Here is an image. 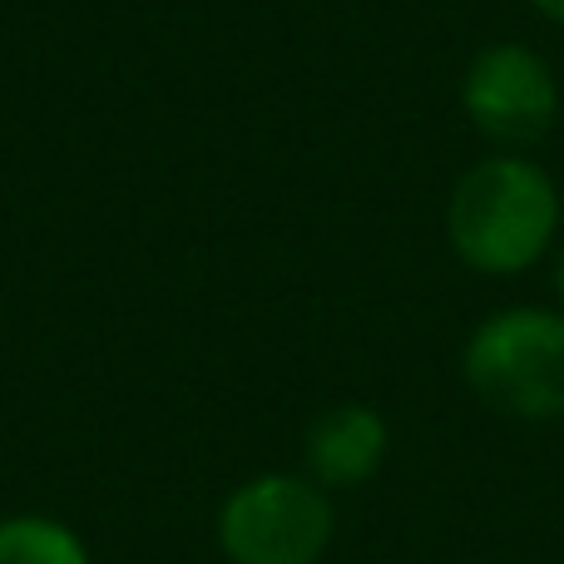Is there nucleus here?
Returning a JSON list of instances; mask_svg holds the SVG:
<instances>
[{"instance_id": "obj_7", "label": "nucleus", "mask_w": 564, "mask_h": 564, "mask_svg": "<svg viewBox=\"0 0 564 564\" xmlns=\"http://www.w3.org/2000/svg\"><path fill=\"white\" fill-rule=\"evenodd\" d=\"M550 292H555V307L564 312V238L555 243V253H550Z\"/></svg>"}, {"instance_id": "obj_8", "label": "nucleus", "mask_w": 564, "mask_h": 564, "mask_svg": "<svg viewBox=\"0 0 564 564\" xmlns=\"http://www.w3.org/2000/svg\"><path fill=\"white\" fill-rule=\"evenodd\" d=\"M530 10H535L545 25H555V30H564V0H530Z\"/></svg>"}, {"instance_id": "obj_2", "label": "nucleus", "mask_w": 564, "mask_h": 564, "mask_svg": "<svg viewBox=\"0 0 564 564\" xmlns=\"http://www.w3.org/2000/svg\"><path fill=\"white\" fill-rule=\"evenodd\" d=\"M460 381L486 411L520 426L564 421V312L555 302H510L460 341Z\"/></svg>"}, {"instance_id": "obj_1", "label": "nucleus", "mask_w": 564, "mask_h": 564, "mask_svg": "<svg viewBox=\"0 0 564 564\" xmlns=\"http://www.w3.org/2000/svg\"><path fill=\"white\" fill-rule=\"evenodd\" d=\"M446 243L480 278H520L550 263L564 234V194L535 154H486L446 194Z\"/></svg>"}, {"instance_id": "obj_3", "label": "nucleus", "mask_w": 564, "mask_h": 564, "mask_svg": "<svg viewBox=\"0 0 564 564\" xmlns=\"http://www.w3.org/2000/svg\"><path fill=\"white\" fill-rule=\"evenodd\" d=\"M337 540V506L302 470H258L214 510V545L228 564H322Z\"/></svg>"}, {"instance_id": "obj_5", "label": "nucleus", "mask_w": 564, "mask_h": 564, "mask_svg": "<svg viewBox=\"0 0 564 564\" xmlns=\"http://www.w3.org/2000/svg\"><path fill=\"white\" fill-rule=\"evenodd\" d=\"M391 456V421L367 401H337L317 411L302 431V476H312L327 496L361 490L381 476Z\"/></svg>"}, {"instance_id": "obj_6", "label": "nucleus", "mask_w": 564, "mask_h": 564, "mask_svg": "<svg viewBox=\"0 0 564 564\" xmlns=\"http://www.w3.org/2000/svg\"><path fill=\"white\" fill-rule=\"evenodd\" d=\"M0 564H95L85 535L45 510L0 516Z\"/></svg>"}, {"instance_id": "obj_4", "label": "nucleus", "mask_w": 564, "mask_h": 564, "mask_svg": "<svg viewBox=\"0 0 564 564\" xmlns=\"http://www.w3.org/2000/svg\"><path fill=\"white\" fill-rule=\"evenodd\" d=\"M560 75L525 40H490L460 69V115L500 154H530L560 129Z\"/></svg>"}]
</instances>
